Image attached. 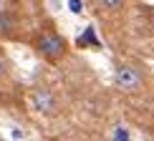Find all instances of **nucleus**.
Returning <instances> with one entry per match:
<instances>
[{"mask_svg": "<svg viewBox=\"0 0 154 141\" xmlns=\"http://www.w3.org/2000/svg\"><path fill=\"white\" fill-rule=\"evenodd\" d=\"M114 141H131V139H129V131L116 129V131H114Z\"/></svg>", "mask_w": 154, "mask_h": 141, "instance_id": "nucleus-5", "label": "nucleus"}, {"mask_svg": "<svg viewBox=\"0 0 154 141\" xmlns=\"http://www.w3.org/2000/svg\"><path fill=\"white\" fill-rule=\"evenodd\" d=\"M3 73H5V61L0 58V76H3Z\"/></svg>", "mask_w": 154, "mask_h": 141, "instance_id": "nucleus-6", "label": "nucleus"}, {"mask_svg": "<svg viewBox=\"0 0 154 141\" xmlns=\"http://www.w3.org/2000/svg\"><path fill=\"white\" fill-rule=\"evenodd\" d=\"M114 83H116L119 91L134 93V91L142 88L144 76H142V70H139L137 66H131V63H121V66H116V70H114Z\"/></svg>", "mask_w": 154, "mask_h": 141, "instance_id": "nucleus-2", "label": "nucleus"}, {"mask_svg": "<svg viewBox=\"0 0 154 141\" xmlns=\"http://www.w3.org/2000/svg\"><path fill=\"white\" fill-rule=\"evenodd\" d=\"M33 48L38 50V56H41V58H46V61H51V63H56V61H61L63 56H66L68 43L63 40L58 33H53V30H43V33H38V35H35Z\"/></svg>", "mask_w": 154, "mask_h": 141, "instance_id": "nucleus-1", "label": "nucleus"}, {"mask_svg": "<svg viewBox=\"0 0 154 141\" xmlns=\"http://www.w3.org/2000/svg\"><path fill=\"white\" fill-rule=\"evenodd\" d=\"M30 104L38 113L43 116H53L58 111V96L51 91L48 86H33L30 88Z\"/></svg>", "mask_w": 154, "mask_h": 141, "instance_id": "nucleus-3", "label": "nucleus"}, {"mask_svg": "<svg viewBox=\"0 0 154 141\" xmlns=\"http://www.w3.org/2000/svg\"><path fill=\"white\" fill-rule=\"evenodd\" d=\"M104 8H109V10H116V8H121L124 5V0H99Z\"/></svg>", "mask_w": 154, "mask_h": 141, "instance_id": "nucleus-4", "label": "nucleus"}]
</instances>
